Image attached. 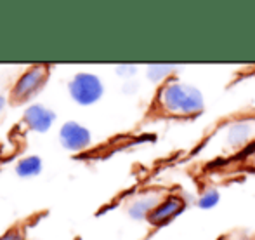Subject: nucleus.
<instances>
[{
	"label": "nucleus",
	"mask_w": 255,
	"mask_h": 240,
	"mask_svg": "<svg viewBox=\"0 0 255 240\" xmlns=\"http://www.w3.org/2000/svg\"><path fill=\"white\" fill-rule=\"evenodd\" d=\"M160 103L168 112L196 113L203 108V96L193 85L186 84H167L160 91Z\"/></svg>",
	"instance_id": "1"
},
{
	"label": "nucleus",
	"mask_w": 255,
	"mask_h": 240,
	"mask_svg": "<svg viewBox=\"0 0 255 240\" xmlns=\"http://www.w3.org/2000/svg\"><path fill=\"white\" fill-rule=\"evenodd\" d=\"M70 92L73 99L80 105H91L98 101L103 94V84L96 75L80 73L70 84Z\"/></svg>",
	"instance_id": "2"
},
{
	"label": "nucleus",
	"mask_w": 255,
	"mask_h": 240,
	"mask_svg": "<svg viewBox=\"0 0 255 240\" xmlns=\"http://www.w3.org/2000/svg\"><path fill=\"white\" fill-rule=\"evenodd\" d=\"M61 143L68 150H84L91 145V132L77 122H68L61 129Z\"/></svg>",
	"instance_id": "3"
},
{
	"label": "nucleus",
	"mask_w": 255,
	"mask_h": 240,
	"mask_svg": "<svg viewBox=\"0 0 255 240\" xmlns=\"http://www.w3.org/2000/svg\"><path fill=\"white\" fill-rule=\"evenodd\" d=\"M44 80H45L44 68L42 66L31 68L30 71H26V73L17 80L16 89H14V96H16L17 99H28L31 94H35V92L40 89Z\"/></svg>",
	"instance_id": "4"
},
{
	"label": "nucleus",
	"mask_w": 255,
	"mask_h": 240,
	"mask_svg": "<svg viewBox=\"0 0 255 240\" xmlns=\"http://www.w3.org/2000/svg\"><path fill=\"white\" fill-rule=\"evenodd\" d=\"M182 209H184V202L179 197H168L167 200H163V202L154 207L151 214L148 216V220L154 227H160V225H165L170 220H174Z\"/></svg>",
	"instance_id": "5"
},
{
	"label": "nucleus",
	"mask_w": 255,
	"mask_h": 240,
	"mask_svg": "<svg viewBox=\"0 0 255 240\" xmlns=\"http://www.w3.org/2000/svg\"><path fill=\"white\" fill-rule=\"evenodd\" d=\"M54 119H56L54 113L45 110L44 106H40V105L30 106V108L26 110V113H24V122H26L33 131H38V132L47 131L54 122Z\"/></svg>",
	"instance_id": "6"
},
{
	"label": "nucleus",
	"mask_w": 255,
	"mask_h": 240,
	"mask_svg": "<svg viewBox=\"0 0 255 240\" xmlns=\"http://www.w3.org/2000/svg\"><path fill=\"white\" fill-rule=\"evenodd\" d=\"M156 207V199H141L135 204H132V207L128 209V214H130L134 220H144L151 214V211Z\"/></svg>",
	"instance_id": "7"
},
{
	"label": "nucleus",
	"mask_w": 255,
	"mask_h": 240,
	"mask_svg": "<svg viewBox=\"0 0 255 240\" xmlns=\"http://www.w3.org/2000/svg\"><path fill=\"white\" fill-rule=\"evenodd\" d=\"M40 167H42V162L38 157H28V159L21 160V162L17 164L16 171L19 176L30 178V176H35V174L40 173Z\"/></svg>",
	"instance_id": "8"
},
{
	"label": "nucleus",
	"mask_w": 255,
	"mask_h": 240,
	"mask_svg": "<svg viewBox=\"0 0 255 240\" xmlns=\"http://www.w3.org/2000/svg\"><path fill=\"white\" fill-rule=\"evenodd\" d=\"M249 136H250V125L245 124V122L235 124L228 132V139L231 145H242Z\"/></svg>",
	"instance_id": "9"
},
{
	"label": "nucleus",
	"mask_w": 255,
	"mask_h": 240,
	"mask_svg": "<svg viewBox=\"0 0 255 240\" xmlns=\"http://www.w3.org/2000/svg\"><path fill=\"white\" fill-rule=\"evenodd\" d=\"M172 68H174V64H151V66L148 68V77L151 78L153 82H158V80H161L165 75L170 73Z\"/></svg>",
	"instance_id": "10"
},
{
	"label": "nucleus",
	"mask_w": 255,
	"mask_h": 240,
	"mask_svg": "<svg viewBox=\"0 0 255 240\" xmlns=\"http://www.w3.org/2000/svg\"><path fill=\"white\" fill-rule=\"evenodd\" d=\"M219 202V192L217 190H208V192H205L202 197H200L198 200V206L202 207V209H212L214 206H217Z\"/></svg>",
	"instance_id": "11"
},
{
	"label": "nucleus",
	"mask_w": 255,
	"mask_h": 240,
	"mask_svg": "<svg viewBox=\"0 0 255 240\" xmlns=\"http://www.w3.org/2000/svg\"><path fill=\"white\" fill-rule=\"evenodd\" d=\"M135 71V66H118V73L120 75H132Z\"/></svg>",
	"instance_id": "12"
},
{
	"label": "nucleus",
	"mask_w": 255,
	"mask_h": 240,
	"mask_svg": "<svg viewBox=\"0 0 255 240\" xmlns=\"http://www.w3.org/2000/svg\"><path fill=\"white\" fill-rule=\"evenodd\" d=\"M0 240H23V239H21V235L16 234V232H9V234H5Z\"/></svg>",
	"instance_id": "13"
},
{
	"label": "nucleus",
	"mask_w": 255,
	"mask_h": 240,
	"mask_svg": "<svg viewBox=\"0 0 255 240\" xmlns=\"http://www.w3.org/2000/svg\"><path fill=\"white\" fill-rule=\"evenodd\" d=\"M3 103H5V101H3V98H2V96H0V110L3 108Z\"/></svg>",
	"instance_id": "14"
},
{
	"label": "nucleus",
	"mask_w": 255,
	"mask_h": 240,
	"mask_svg": "<svg viewBox=\"0 0 255 240\" xmlns=\"http://www.w3.org/2000/svg\"><path fill=\"white\" fill-rule=\"evenodd\" d=\"M254 155H255V153H254Z\"/></svg>",
	"instance_id": "15"
}]
</instances>
